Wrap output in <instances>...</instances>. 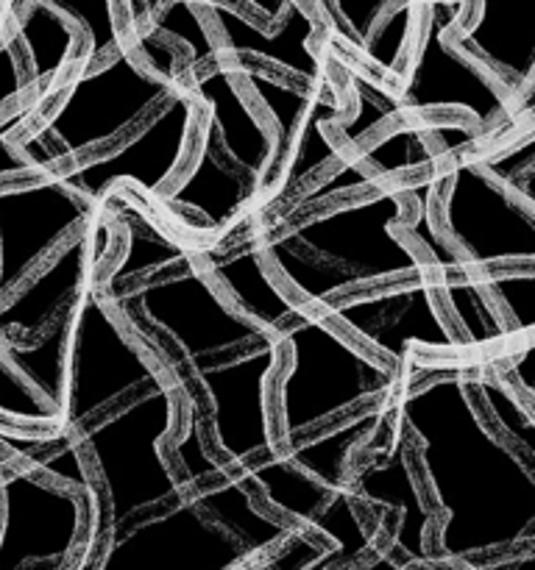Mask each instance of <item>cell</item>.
I'll return each mask as SVG.
<instances>
[{"label": "cell", "instance_id": "836d02e7", "mask_svg": "<svg viewBox=\"0 0 535 570\" xmlns=\"http://www.w3.org/2000/svg\"><path fill=\"white\" fill-rule=\"evenodd\" d=\"M468 390L471 399L483 404V410L499 423L502 432L518 445V454L535 462V415L533 406L518 401V395L510 393L507 384L499 382V376L490 373H479V376H468Z\"/></svg>", "mask_w": 535, "mask_h": 570}, {"label": "cell", "instance_id": "bcb514c9", "mask_svg": "<svg viewBox=\"0 0 535 570\" xmlns=\"http://www.w3.org/2000/svg\"><path fill=\"white\" fill-rule=\"evenodd\" d=\"M65 570H72V568H70V566H67V568H65Z\"/></svg>", "mask_w": 535, "mask_h": 570}, {"label": "cell", "instance_id": "ba28073f", "mask_svg": "<svg viewBox=\"0 0 535 570\" xmlns=\"http://www.w3.org/2000/svg\"><path fill=\"white\" fill-rule=\"evenodd\" d=\"M438 220L471 273L535 265V206L488 176L477 159L457 156L440 170Z\"/></svg>", "mask_w": 535, "mask_h": 570}, {"label": "cell", "instance_id": "2e32d148", "mask_svg": "<svg viewBox=\"0 0 535 570\" xmlns=\"http://www.w3.org/2000/svg\"><path fill=\"white\" fill-rule=\"evenodd\" d=\"M111 237H115V223L109 212H100L89 226L72 234L45 265H39L0 304V343H33L48 332L61 312L72 309L84 289L95 282Z\"/></svg>", "mask_w": 535, "mask_h": 570}, {"label": "cell", "instance_id": "7402d4cb", "mask_svg": "<svg viewBox=\"0 0 535 570\" xmlns=\"http://www.w3.org/2000/svg\"><path fill=\"white\" fill-rule=\"evenodd\" d=\"M254 200H260L256 181H251L245 173L228 165L226 156L217 150L212 134L206 131L204 115H201L193 156L178 173L176 181L162 195L159 204L173 215H178V212L198 215L204 220V226H201L204 232H223L243 212H249Z\"/></svg>", "mask_w": 535, "mask_h": 570}, {"label": "cell", "instance_id": "3957f363", "mask_svg": "<svg viewBox=\"0 0 535 570\" xmlns=\"http://www.w3.org/2000/svg\"><path fill=\"white\" fill-rule=\"evenodd\" d=\"M178 421L176 387L156 379L72 432L78 454L93 465L98 490V515L70 562L72 570L95 568L111 529L184 493L165 456V440L178 432Z\"/></svg>", "mask_w": 535, "mask_h": 570}, {"label": "cell", "instance_id": "5b68a950", "mask_svg": "<svg viewBox=\"0 0 535 570\" xmlns=\"http://www.w3.org/2000/svg\"><path fill=\"white\" fill-rule=\"evenodd\" d=\"M282 343V379L273 393V440L293 443L368 404H388L399 371L346 337L327 315L299 309L273 332Z\"/></svg>", "mask_w": 535, "mask_h": 570}, {"label": "cell", "instance_id": "f35d334b", "mask_svg": "<svg viewBox=\"0 0 535 570\" xmlns=\"http://www.w3.org/2000/svg\"><path fill=\"white\" fill-rule=\"evenodd\" d=\"M388 6V0H318L312 3V11L323 26L332 28L334 39L360 53Z\"/></svg>", "mask_w": 535, "mask_h": 570}, {"label": "cell", "instance_id": "9c48e42d", "mask_svg": "<svg viewBox=\"0 0 535 570\" xmlns=\"http://www.w3.org/2000/svg\"><path fill=\"white\" fill-rule=\"evenodd\" d=\"M466 3H421L416 45L399 87L390 89L399 111L424 115L455 109L471 117L474 126L496 128L510 120L516 100L451 45V28Z\"/></svg>", "mask_w": 535, "mask_h": 570}, {"label": "cell", "instance_id": "30bf717a", "mask_svg": "<svg viewBox=\"0 0 535 570\" xmlns=\"http://www.w3.org/2000/svg\"><path fill=\"white\" fill-rule=\"evenodd\" d=\"M282 362V343L268 334L249 348L193 365V382L206 399V449L226 471L276 449L268 384Z\"/></svg>", "mask_w": 535, "mask_h": 570}, {"label": "cell", "instance_id": "4dcf8cb0", "mask_svg": "<svg viewBox=\"0 0 535 570\" xmlns=\"http://www.w3.org/2000/svg\"><path fill=\"white\" fill-rule=\"evenodd\" d=\"M418 20H421V3H390L388 11L379 17L371 37L362 45L360 56L379 78L399 81L410 61L412 45H416ZM377 78V81H379Z\"/></svg>", "mask_w": 535, "mask_h": 570}, {"label": "cell", "instance_id": "7c38bea8", "mask_svg": "<svg viewBox=\"0 0 535 570\" xmlns=\"http://www.w3.org/2000/svg\"><path fill=\"white\" fill-rule=\"evenodd\" d=\"M89 523L93 504L78 490L0 465V570H65Z\"/></svg>", "mask_w": 535, "mask_h": 570}, {"label": "cell", "instance_id": "d4e9b609", "mask_svg": "<svg viewBox=\"0 0 535 570\" xmlns=\"http://www.w3.org/2000/svg\"><path fill=\"white\" fill-rule=\"evenodd\" d=\"M237 72L240 87H249V92L254 95L256 104L265 109V115L273 122V154L271 165H268L265 178H262L260 198L273 187V184L282 178L284 167H288L290 154H293L295 137L301 131V122H304L307 111H310L312 100L321 89H307L299 83H288L279 76L271 72L256 70L254 65H232Z\"/></svg>", "mask_w": 535, "mask_h": 570}, {"label": "cell", "instance_id": "277c9868", "mask_svg": "<svg viewBox=\"0 0 535 570\" xmlns=\"http://www.w3.org/2000/svg\"><path fill=\"white\" fill-rule=\"evenodd\" d=\"M126 328L156 354V365L184 401L195 399L193 365L249 348L268 337L240 315L195 259L104 295Z\"/></svg>", "mask_w": 535, "mask_h": 570}, {"label": "cell", "instance_id": "ee69618b", "mask_svg": "<svg viewBox=\"0 0 535 570\" xmlns=\"http://www.w3.org/2000/svg\"><path fill=\"white\" fill-rule=\"evenodd\" d=\"M6 20H9V3H0V33L6 31Z\"/></svg>", "mask_w": 535, "mask_h": 570}, {"label": "cell", "instance_id": "d590c367", "mask_svg": "<svg viewBox=\"0 0 535 570\" xmlns=\"http://www.w3.org/2000/svg\"><path fill=\"white\" fill-rule=\"evenodd\" d=\"M351 78V89L357 95V115L340 117L338 120V137H334V145L340 150L343 148H357L366 137H371V131H377L382 122H388L390 117L401 115L399 104H396L393 92H385L379 89L377 78H368L357 70H346Z\"/></svg>", "mask_w": 535, "mask_h": 570}, {"label": "cell", "instance_id": "ffe728a7", "mask_svg": "<svg viewBox=\"0 0 535 570\" xmlns=\"http://www.w3.org/2000/svg\"><path fill=\"white\" fill-rule=\"evenodd\" d=\"M187 89L201 106L204 126L215 139L217 150L226 156L228 165L262 187V178L271 165L273 134L254 104L243 95L234 67L221 61L210 70H198L189 78Z\"/></svg>", "mask_w": 535, "mask_h": 570}, {"label": "cell", "instance_id": "44dd1931", "mask_svg": "<svg viewBox=\"0 0 535 570\" xmlns=\"http://www.w3.org/2000/svg\"><path fill=\"white\" fill-rule=\"evenodd\" d=\"M6 33L20 50L28 76V100L37 109L33 126L45 117L67 78L84 67V45L76 26L50 0L9 3Z\"/></svg>", "mask_w": 535, "mask_h": 570}, {"label": "cell", "instance_id": "7dc6e473", "mask_svg": "<svg viewBox=\"0 0 535 570\" xmlns=\"http://www.w3.org/2000/svg\"><path fill=\"white\" fill-rule=\"evenodd\" d=\"M407 570H410V568H407Z\"/></svg>", "mask_w": 535, "mask_h": 570}, {"label": "cell", "instance_id": "cb8c5ba5", "mask_svg": "<svg viewBox=\"0 0 535 570\" xmlns=\"http://www.w3.org/2000/svg\"><path fill=\"white\" fill-rule=\"evenodd\" d=\"M184 493L212 523H217L228 538L237 540L251 560L268 557L295 532V527L284 523L282 518L260 512L256 501L245 493L243 484L228 471L223 476L210 479V482L184 488Z\"/></svg>", "mask_w": 535, "mask_h": 570}, {"label": "cell", "instance_id": "484cf974", "mask_svg": "<svg viewBox=\"0 0 535 570\" xmlns=\"http://www.w3.org/2000/svg\"><path fill=\"white\" fill-rule=\"evenodd\" d=\"M109 212L115 228H120L123 254L120 259H117V265L111 267L109 276H106V282L98 284L104 295L120 289V284H137L143 282V278L156 276V273L162 271H171V267L198 256L195 250H189L187 245L165 237V234L156 228V223L145 220L134 206L123 204V212Z\"/></svg>", "mask_w": 535, "mask_h": 570}, {"label": "cell", "instance_id": "7a4b0ae2", "mask_svg": "<svg viewBox=\"0 0 535 570\" xmlns=\"http://www.w3.org/2000/svg\"><path fill=\"white\" fill-rule=\"evenodd\" d=\"M407 217L401 184L307 217L256 228L262 256L284 289L307 309L323 312L362 287L427 273L416 250L396 234Z\"/></svg>", "mask_w": 535, "mask_h": 570}, {"label": "cell", "instance_id": "b9f144b4", "mask_svg": "<svg viewBox=\"0 0 535 570\" xmlns=\"http://www.w3.org/2000/svg\"><path fill=\"white\" fill-rule=\"evenodd\" d=\"M533 360H535V348H533V340L524 343V348L518 351L516 356L510 360V373L516 376L518 387H522V399L524 404L533 406L535 399V382H533Z\"/></svg>", "mask_w": 535, "mask_h": 570}, {"label": "cell", "instance_id": "52a82bcc", "mask_svg": "<svg viewBox=\"0 0 535 570\" xmlns=\"http://www.w3.org/2000/svg\"><path fill=\"white\" fill-rule=\"evenodd\" d=\"M156 379H165L162 367L148 360L137 340L128 337L126 323L106 304L98 282L89 284L72 306L56 432L72 438L78 426Z\"/></svg>", "mask_w": 535, "mask_h": 570}, {"label": "cell", "instance_id": "603a6c76", "mask_svg": "<svg viewBox=\"0 0 535 570\" xmlns=\"http://www.w3.org/2000/svg\"><path fill=\"white\" fill-rule=\"evenodd\" d=\"M206 276L212 278L217 289H223V298L234 306L243 317L273 334L290 315H295L301 306L268 267L262 256L260 239L249 237L237 250L215 256L206 254Z\"/></svg>", "mask_w": 535, "mask_h": 570}, {"label": "cell", "instance_id": "4fadbf2b", "mask_svg": "<svg viewBox=\"0 0 535 570\" xmlns=\"http://www.w3.org/2000/svg\"><path fill=\"white\" fill-rule=\"evenodd\" d=\"M245 562L243 546L182 493L111 529L93 570H237Z\"/></svg>", "mask_w": 535, "mask_h": 570}, {"label": "cell", "instance_id": "8992f818", "mask_svg": "<svg viewBox=\"0 0 535 570\" xmlns=\"http://www.w3.org/2000/svg\"><path fill=\"white\" fill-rule=\"evenodd\" d=\"M178 87L145 70L126 39L98 65L72 72L42 120L14 137V148L39 173H56L106 145L115 148Z\"/></svg>", "mask_w": 535, "mask_h": 570}, {"label": "cell", "instance_id": "d6986e66", "mask_svg": "<svg viewBox=\"0 0 535 570\" xmlns=\"http://www.w3.org/2000/svg\"><path fill=\"white\" fill-rule=\"evenodd\" d=\"M451 45L516 104L518 95H533L535 37L529 6L466 3L451 28Z\"/></svg>", "mask_w": 535, "mask_h": 570}, {"label": "cell", "instance_id": "74e56055", "mask_svg": "<svg viewBox=\"0 0 535 570\" xmlns=\"http://www.w3.org/2000/svg\"><path fill=\"white\" fill-rule=\"evenodd\" d=\"M187 410H184V432L178 434L176 445H173V456L182 465V484L184 488H193L198 482H210V479H217L226 473V468L210 454L206 449V421L201 415L198 401H184Z\"/></svg>", "mask_w": 535, "mask_h": 570}, {"label": "cell", "instance_id": "ac0fdd59", "mask_svg": "<svg viewBox=\"0 0 535 570\" xmlns=\"http://www.w3.org/2000/svg\"><path fill=\"white\" fill-rule=\"evenodd\" d=\"M412 460H416V445L410 432L393 417L388 445L360 471H351L346 488L351 499L377 510V521L393 515L396 532L390 546L405 557L407 566H435L427 549V529L435 521V512L424 507Z\"/></svg>", "mask_w": 535, "mask_h": 570}, {"label": "cell", "instance_id": "e0dca14e", "mask_svg": "<svg viewBox=\"0 0 535 570\" xmlns=\"http://www.w3.org/2000/svg\"><path fill=\"white\" fill-rule=\"evenodd\" d=\"M201 11L221 33L217 45H221L223 61L232 59V65L268 61L293 76L299 87H321V92L332 89V78L315 48L321 20L312 11V3L288 0L282 20L273 31L240 14L234 3H201Z\"/></svg>", "mask_w": 535, "mask_h": 570}, {"label": "cell", "instance_id": "1f68e13d", "mask_svg": "<svg viewBox=\"0 0 535 570\" xmlns=\"http://www.w3.org/2000/svg\"><path fill=\"white\" fill-rule=\"evenodd\" d=\"M56 11L76 26L84 45V67L98 65L100 59L120 48L128 39L126 3H89V0H50Z\"/></svg>", "mask_w": 535, "mask_h": 570}, {"label": "cell", "instance_id": "4316f807", "mask_svg": "<svg viewBox=\"0 0 535 570\" xmlns=\"http://www.w3.org/2000/svg\"><path fill=\"white\" fill-rule=\"evenodd\" d=\"M343 115L346 111L338 100L327 98V95L321 92L315 95L304 122H301V131L299 137H295L293 154H290L282 178L262 195L265 200H260V204L254 206L256 212H268L271 206H282L288 195H299L301 189H307V181H310L312 173L327 167L329 161L343 159V156H340V148L334 145V139L323 131L327 126H334Z\"/></svg>", "mask_w": 535, "mask_h": 570}, {"label": "cell", "instance_id": "5bb4252c", "mask_svg": "<svg viewBox=\"0 0 535 570\" xmlns=\"http://www.w3.org/2000/svg\"><path fill=\"white\" fill-rule=\"evenodd\" d=\"M327 321L351 332L357 345L379 354L399 371L412 356V348L427 351H463V340L455 326L444 317L435 289V276H421L393 282L382 289H362L360 295L338 301L329 306Z\"/></svg>", "mask_w": 535, "mask_h": 570}, {"label": "cell", "instance_id": "8d00e7d4", "mask_svg": "<svg viewBox=\"0 0 535 570\" xmlns=\"http://www.w3.org/2000/svg\"><path fill=\"white\" fill-rule=\"evenodd\" d=\"M477 165L488 173L494 181H499L507 193L516 195L524 204L535 206V137L533 128L522 134L507 148L494 150L488 156H479Z\"/></svg>", "mask_w": 535, "mask_h": 570}, {"label": "cell", "instance_id": "6da1fadb", "mask_svg": "<svg viewBox=\"0 0 535 570\" xmlns=\"http://www.w3.org/2000/svg\"><path fill=\"white\" fill-rule=\"evenodd\" d=\"M393 417L410 432L416 462L440 512L435 562H474L535 546V462L483 421L463 367L407 387Z\"/></svg>", "mask_w": 535, "mask_h": 570}, {"label": "cell", "instance_id": "8fae6325", "mask_svg": "<svg viewBox=\"0 0 535 570\" xmlns=\"http://www.w3.org/2000/svg\"><path fill=\"white\" fill-rule=\"evenodd\" d=\"M198 120L201 106L182 83L115 148L93 159L61 165L56 176L95 206H100V198H106L109 189L115 193L120 184L137 187L150 198H162L189 161L187 154L195 145Z\"/></svg>", "mask_w": 535, "mask_h": 570}, {"label": "cell", "instance_id": "f6af8a7d", "mask_svg": "<svg viewBox=\"0 0 535 570\" xmlns=\"http://www.w3.org/2000/svg\"><path fill=\"white\" fill-rule=\"evenodd\" d=\"M237 570H265V566H262V560H251L245 562V566H240Z\"/></svg>", "mask_w": 535, "mask_h": 570}, {"label": "cell", "instance_id": "9a60e30c", "mask_svg": "<svg viewBox=\"0 0 535 570\" xmlns=\"http://www.w3.org/2000/svg\"><path fill=\"white\" fill-rule=\"evenodd\" d=\"M98 215L56 173L0 184V304Z\"/></svg>", "mask_w": 535, "mask_h": 570}, {"label": "cell", "instance_id": "e575fe53", "mask_svg": "<svg viewBox=\"0 0 535 570\" xmlns=\"http://www.w3.org/2000/svg\"><path fill=\"white\" fill-rule=\"evenodd\" d=\"M507 334L516 332L533 340L535 328V265L502 267V271L479 273Z\"/></svg>", "mask_w": 535, "mask_h": 570}, {"label": "cell", "instance_id": "d6a6232c", "mask_svg": "<svg viewBox=\"0 0 535 570\" xmlns=\"http://www.w3.org/2000/svg\"><path fill=\"white\" fill-rule=\"evenodd\" d=\"M354 159L382 181V178L424 170L438 159V154L429 142L427 122H418V126H399L382 137L371 139V145H366Z\"/></svg>", "mask_w": 535, "mask_h": 570}, {"label": "cell", "instance_id": "60d3db41", "mask_svg": "<svg viewBox=\"0 0 535 570\" xmlns=\"http://www.w3.org/2000/svg\"><path fill=\"white\" fill-rule=\"evenodd\" d=\"M468 570H535V546L518 549L516 554H496L468 562Z\"/></svg>", "mask_w": 535, "mask_h": 570}, {"label": "cell", "instance_id": "ab89813d", "mask_svg": "<svg viewBox=\"0 0 535 570\" xmlns=\"http://www.w3.org/2000/svg\"><path fill=\"white\" fill-rule=\"evenodd\" d=\"M28 100V76L20 50L9 33H0V117Z\"/></svg>", "mask_w": 535, "mask_h": 570}, {"label": "cell", "instance_id": "f546056e", "mask_svg": "<svg viewBox=\"0 0 535 570\" xmlns=\"http://www.w3.org/2000/svg\"><path fill=\"white\" fill-rule=\"evenodd\" d=\"M143 31L162 37L165 42H171L173 48L182 45L187 50V59H184V72L189 78L198 72V67L221 65L223 53L221 45H217L215 33H212L210 20L204 17L201 6L193 3H150L148 22H145Z\"/></svg>", "mask_w": 535, "mask_h": 570}, {"label": "cell", "instance_id": "f1b7e54d", "mask_svg": "<svg viewBox=\"0 0 535 570\" xmlns=\"http://www.w3.org/2000/svg\"><path fill=\"white\" fill-rule=\"evenodd\" d=\"M440 301L449 306L457 323V337L466 348H485L507 337V328L485 289L477 273H455V276L435 278Z\"/></svg>", "mask_w": 535, "mask_h": 570}, {"label": "cell", "instance_id": "83f0119b", "mask_svg": "<svg viewBox=\"0 0 535 570\" xmlns=\"http://www.w3.org/2000/svg\"><path fill=\"white\" fill-rule=\"evenodd\" d=\"M72 309L61 312L48 332L28 345H3L0 343V356L9 362L11 371L56 412L59 417L61 395H65V360L67 343H70Z\"/></svg>", "mask_w": 535, "mask_h": 570}, {"label": "cell", "instance_id": "7bdbcfd3", "mask_svg": "<svg viewBox=\"0 0 535 570\" xmlns=\"http://www.w3.org/2000/svg\"><path fill=\"white\" fill-rule=\"evenodd\" d=\"M405 557L399 554V551L393 549V546H388V549L382 551V554H373L371 562H366V566H351V568H343V570H407Z\"/></svg>", "mask_w": 535, "mask_h": 570}]
</instances>
